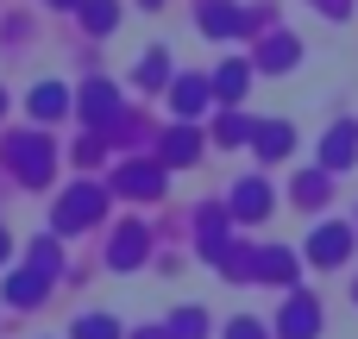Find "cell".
I'll use <instances>...</instances> for the list:
<instances>
[{
    "label": "cell",
    "mask_w": 358,
    "mask_h": 339,
    "mask_svg": "<svg viewBox=\"0 0 358 339\" xmlns=\"http://www.w3.org/2000/svg\"><path fill=\"white\" fill-rule=\"evenodd\" d=\"M120 189L126 195H157L164 189V170L157 164H132V170H120Z\"/></svg>",
    "instance_id": "obj_5"
},
{
    "label": "cell",
    "mask_w": 358,
    "mask_h": 339,
    "mask_svg": "<svg viewBox=\"0 0 358 339\" xmlns=\"http://www.w3.org/2000/svg\"><path fill=\"white\" fill-rule=\"evenodd\" d=\"M138 258H145V233H138V226H126V233L113 239V264H120V271H132Z\"/></svg>",
    "instance_id": "obj_7"
},
{
    "label": "cell",
    "mask_w": 358,
    "mask_h": 339,
    "mask_svg": "<svg viewBox=\"0 0 358 339\" xmlns=\"http://www.w3.org/2000/svg\"><path fill=\"white\" fill-rule=\"evenodd\" d=\"M13 164L25 182H44L50 176V138H13Z\"/></svg>",
    "instance_id": "obj_1"
},
{
    "label": "cell",
    "mask_w": 358,
    "mask_h": 339,
    "mask_svg": "<svg viewBox=\"0 0 358 339\" xmlns=\"http://www.w3.org/2000/svg\"><path fill=\"white\" fill-rule=\"evenodd\" d=\"M94 214H101V189H88V182H82L76 195H63V208H57V226H63V233H76V226H88Z\"/></svg>",
    "instance_id": "obj_2"
},
{
    "label": "cell",
    "mask_w": 358,
    "mask_h": 339,
    "mask_svg": "<svg viewBox=\"0 0 358 339\" xmlns=\"http://www.w3.org/2000/svg\"><path fill=\"white\" fill-rule=\"evenodd\" d=\"M233 214H239V220H264V214H271V195H264V182H239V195H233Z\"/></svg>",
    "instance_id": "obj_6"
},
{
    "label": "cell",
    "mask_w": 358,
    "mask_h": 339,
    "mask_svg": "<svg viewBox=\"0 0 358 339\" xmlns=\"http://www.w3.org/2000/svg\"><path fill=\"white\" fill-rule=\"evenodd\" d=\"M201 101H208V88H201V82H176V107H182V113H195Z\"/></svg>",
    "instance_id": "obj_17"
},
{
    "label": "cell",
    "mask_w": 358,
    "mask_h": 339,
    "mask_svg": "<svg viewBox=\"0 0 358 339\" xmlns=\"http://www.w3.org/2000/svg\"><path fill=\"white\" fill-rule=\"evenodd\" d=\"M201 333H208V315H201V308H182V315L170 321V339H201Z\"/></svg>",
    "instance_id": "obj_11"
},
{
    "label": "cell",
    "mask_w": 358,
    "mask_h": 339,
    "mask_svg": "<svg viewBox=\"0 0 358 339\" xmlns=\"http://www.w3.org/2000/svg\"><path fill=\"white\" fill-rule=\"evenodd\" d=\"M82 107H88V120H113V113H120V101H113V88H107V82H94Z\"/></svg>",
    "instance_id": "obj_10"
},
{
    "label": "cell",
    "mask_w": 358,
    "mask_h": 339,
    "mask_svg": "<svg viewBox=\"0 0 358 339\" xmlns=\"http://www.w3.org/2000/svg\"><path fill=\"white\" fill-rule=\"evenodd\" d=\"M76 339H120V327H113L107 315H88V321L76 327Z\"/></svg>",
    "instance_id": "obj_15"
},
{
    "label": "cell",
    "mask_w": 358,
    "mask_h": 339,
    "mask_svg": "<svg viewBox=\"0 0 358 339\" xmlns=\"http://www.w3.org/2000/svg\"><path fill=\"white\" fill-rule=\"evenodd\" d=\"M164 157H170V164H189V157H195V132H170Z\"/></svg>",
    "instance_id": "obj_16"
},
{
    "label": "cell",
    "mask_w": 358,
    "mask_h": 339,
    "mask_svg": "<svg viewBox=\"0 0 358 339\" xmlns=\"http://www.w3.org/2000/svg\"><path fill=\"white\" fill-rule=\"evenodd\" d=\"M296 201L321 208V201H327V176H321V170H315V176H302V182H296Z\"/></svg>",
    "instance_id": "obj_14"
},
{
    "label": "cell",
    "mask_w": 358,
    "mask_h": 339,
    "mask_svg": "<svg viewBox=\"0 0 358 339\" xmlns=\"http://www.w3.org/2000/svg\"><path fill=\"white\" fill-rule=\"evenodd\" d=\"M6 296H13L19 308H31V302L44 296V271H25V277H13V283H6Z\"/></svg>",
    "instance_id": "obj_9"
},
{
    "label": "cell",
    "mask_w": 358,
    "mask_h": 339,
    "mask_svg": "<svg viewBox=\"0 0 358 339\" xmlns=\"http://www.w3.org/2000/svg\"><path fill=\"white\" fill-rule=\"evenodd\" d=\"M239 88H245V69H239V63H227V69H220V94H227V101H233V94H239Z\"/></svg>",
    "instance_id": "obj_19"
},
{
    "label": "cell",
    "mask_w": 358,
    "mask_h": 339,
    "mask_svg": "<svg viewBox=\"0 0 358 339\" xmlns=\"http://www.w3.org/2000/svg\"><path fill=\"white\" fill-rule=\"evenodd\" d=\"M346 252H352V233H346V226H321V233L308 239V258H315V264H340Z\"/></svg>",
    "instance_id": "obj_4"
},
{
    "label": "cell",
    "mask_w": 358,
    "mask_h": 339,
    "mask_svg": "<svg viewBox=\"0 0 358 339\" xmlns=\"http://www.w3.org/2000/svg\"><path fill=\"white\" fill-rule=\"evenodd\" d=\"M6 252H13V239H6V233H0V258H6Z\"/></svg>",
    "instance_id": "obj_22"
},
{
    "label": "cell",
    "mask_w": 358,
    "mask_h": 339,
    "mask_svg": "<svg viewBox=\"0 0 358 339\" xmlns=\"http://www.w3.org/2000/svg\"><path fill=\"white\" fill-rule=\"evenodd\" d=\"M321 157H327V170H340V164H352V132H334Z\"/></svg>",
    "instance_id": "obj_13"
},
{
    "label": "cell",
    "mask_w": 358,
    "mask_h": 339,
    "mask_svg": "<svg viewBox=\"0 0 358 339\" xmlns=\"http://www.w3.org/2000/svg\"><path fill=\"white\" fill-rule=\"evenodd\" d=\"M321 333V308L308 302V296H296L289 308H283V339H315Z\"/></svg>",
    "instance_id": "obj_3"
},
{
    "label": "cell",
    "mask_w": 358,
    "mask_h": 339,
    "mask_svg": "<svg viewBox=\"0 0 358 339\" xmlns=\"http://www.w3.org/2000/svg\"><path fill=\"white\" fill-rule=\"evenodd\" d=\"M31 107H38V113H63V88H57V82H50V88H38V94H31Z\"/></svg>",
    "instance_id": "obj_18"
},
{
    "label": "cell",
    "mask_w": 358,
    "mask_h": 339,
    "mask_svg": "<svg viewBox=\"0 0 358 339\" xmlns=\"http://www.w3.org/2000/svg\"><path fill=\"white\" fill-rule=\"evenodd\" d=\"M138 339H170V327H145V333H138Z\"/></svg>",
    "instance_id": "obj_21"
},
{
    "label": "cell",
    "mask_w": 358,
    "mask_h": 339,
    "mask_svg": "<svg viewBox=\"0 0 358 339\" xmlns=\"http://www.w3.org/2000/svg\"><path fill=\"white\" fill-rule=\"evenodd\" d=\"M227 339H264V327H258V321H233V327H227Z\"/></svg>",
    "instance_id": "obj_20"
},
{
    "label": "cell",
    "mask_w": 358,
    "mask_h": 339,
    "mask_svg": "<svg viewBox=\"0 0 358 339\" xmlns=\"http://www.w3.org/2000/svg\"><path fill=\"white\" fill-rule=\"evenodd\" d=\"M258 151L264 157H283L289 151V126H258Z\"/></svg>",
    "instance_id": "obj_12"
},
{
    "label": "cell",
    "mask_w": 358,
    "mask_h": 339,
    "mask_svg": "<svg viewBox=\"0 0 358 339\" xmlns=\"http://www.w3.org/2000/svg\"><path fill=\"white\" fill-rule=\"evenodd\" d=\"M289 271H296V258H289V252H258V258H252V277H271V283H283Z\"/></svg>",
    "instance_id": "obj_8"
}]
</instances>
